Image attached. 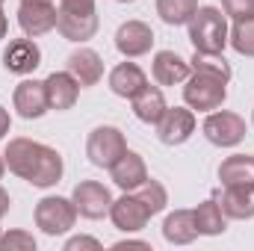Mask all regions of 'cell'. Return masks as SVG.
Instances as JSON below:
<instances>
[{"label":"cell","mask_w":254,"mask_h":251,"mask_svg":"<svg viewBox=\"0 0 254 251\" xmlns=\"http://www.w3.org/2000/svg\"><path fill=\"white\" fill-rule=\"evenodd\" d=\"M36 228H42V234L48 237H63L74 228L77 222V207L71 198H63V195H48L36 204Z\"/></svg>","instance_id":"4"},{"label":"cell","mask_w":254,"mask_h":251,"mask_svg":"<svg viewBox=\"0 0 254 251\" xmlns=\"http://www.w3.org/2000/svg\"><path fill=\"white\" fill-rule=\"evenodd\" d=\"M3 172H6V160H3V154H0V178H3Z\"/></svg>","instance_id":"37"},{"label":"cell","mask_w":254,"mask_h":251,"mask_svg":"<svg viewBox=\"0 0 254 251\" xmlns=\"http://www.w3.org/2000/svg\"><path fill=\"white\" fill-rule=\"evenodd\" d=\"M77 249L101 251V243H98V240H92V237H74V240H68V243H65V251H77Z\"/></svg>","instance_id":"31"},{"label":"cell","mask_w":254,"mask_h":251,"mask_svg":"<svg viewBox=\"0 0 254 251\" xmlns=\"http://www.w3.org/2000/svg\"><path fill=\"white\" fill-rule=\"evenodd\" d=\"M231 30H228V15L216 6H198V12L190 21V42L201 54H222L228 48Z\"/></svg>","instance_id":"2"},{"label":"cell","mask_w":254,"mask_h":251,"mask_svg":"<svg viewBox=\"0 0 254 251\" xmlns=\"http://www.w3.org/2000/svg\"><path fill=\"white\" fill-rule=\"evenodd\" d=\"M42 65V51L39 45L27 36V39H12L9 48L3 51V68L9 74H33L36 68Z\"/></svg>","instance_id":"13"},{"label":"cell","mask_w":254,"mask_h":251,"mask_svg":"<svg viewBox=\"0 0 254 251\" xmlns=\"http://www.w3.org/2000/svg\"><path fill=\"white\" fill-rule=\"evenodd\" d=\"M6 33H9V21H6V15L0 9V39H6Z\"/></svg>","instance_id":"36"},{"label":"cell","mask_w":254,"mask_h":251,"mask_svg":"<svg viewBox=\"0 0 254 251\" xmlns=\"http://www.w3.org/2000/svg\"><path fill=\"white\" fill-rule=\"evenodd\" d=\"M201 133L216 148H234L246 139V119L237 116V113H228V110H213L204 119Z\"/></svg>","instance_id":"6"},{"label":"cell","mask_w":254,"mask_h":251,"mask_svg":"<svg viewBox=\"0 0 254 251\" xmlns=\"http://www.w3.org/2000/svg\"><path fill=\"white\" fill-rule=\"evenodd\" d=\"M57 30L68 42H89L98 33V15L95 12H68L57 9Z\"/></svg>","instance_id":"17"},{"label":"cell","mask_w":254,"mask_h":251,"mask_svg":"<svg viewBox=\"0 0 254 251\" xmlns=\"http://www.w3.org/2000/svg\"><path fill=\"white\" fill-rule=\"evenodd\" d=\"M18 24H21L24 36H30V39H39V36L57 30V6H54V0H21Z\"/></svg>","instance_id":"8"},{"label":"cell","mask_w":254,"mask_h":251,"mask_svg":"<svg viewBox=\"0 0 254 251\" xmlns=\"http://www.w3.org/2000/svg\"><path fill=\"white\" fill-rule=\"evenodd\" d=\"M228 45H231V48H234L240 57H254V18L234 21Z\"/></svg>","instance_id":"27"},{"label":"cell","mask_w":254,"mask_h":251,"mask_svg":"<svg viewBox=\"0 0 254 251\" xmlns=\"http://www.w3.org/2000/svg\"><path fill=\"white\" fill-rule=\"evenodd\" d=\"M0 234H3V231H0Z\"/></svg>","instance_id":"40"},{"label":"cell","mask_w":254,"mask_h":251,"mask_svg":"<svg viewBox=\"0 0 254 251\" xmlns=\"http://www.w3.org/2000/svg\"><path fill=\"white\" fill-rule=\"evenodd\" d=\"M45 92H48V104L51 110L57 113H65L77 104L80 98V83L68 74V71H54L45 77Z\"/></svg>","instance_id":"16"},{"label":"cell","mask_w":254,"mask_h":251,"mask_svg":"<svg viewBox=\"0 0 254 251\" xmlns=\"http://www.w3.org/2000/svg\"><path fill=\"white\" fill-rule=\"evenodd\" d=\"M219 207L228 219H254V184H243V187H225Z\"/></svg>","instance_id":"20"},{"label":"cell","mask_w":254,"mask_h":251,"mask_svg":"<svg viewBox=\"0 0 254 251\" xmlns=\"http://www.w3.org/2000/svg\"><path fill=\"white\" fill-rule=\"evenodd\" d=\"M225 98H228V83L219 80V77L192 71L190 77L184 80V101H187L190 110L213 113V110H219L225 104Z\"/></svg>","instance_id":"3"},{"label":"cell","mask_w":254,"mask_h":251,"mask_svg":"<svg viewBox=\"0 0 254 251\" xmlns=\"http://www.w3.org/2000/svg\"><path fill=\"white\" fill-rule=\"evenodd\" d=\"M9 127H12V119H9V110H6V107L0 104V139H6Z\"/></svg>","instance_id":"33"},{"label":"cell","mask_w":254,"mask_h":251,"mask_svg":"<svg viewBox=\"0 0 254 251\" xmlns=\"http://www.w3.org/2000/svg\"><path fill=\"white\" fill-rule=\"evenodd\" d=\"M125 151H127L125 133L113 125L95 127V130L89 133V139H86V157H89V163L98 166V169H113V163H116Z\"/></svg>","instance_id":"5"},{"label":"cell","mask_w":254,"mask_h":251,"mask_svg":"<svg viewBox=\"0 0 254 251\" xmlns=\"http://www.w3.org/2000/svg\"><path fill=\"white\" fill-rule=\"evenodd\" d=\"M219 181H222V187L254 184V157H246V154H231V157H225L222 166H219Z\"/></svg>","instance_id":"24"},{"label":"cell","mask_w":254,"mask_h":251,"mask_svg":"<svg viewBox=\"0 0 254 251\" xmlns=\"http://www.w3.org/2000/svg\"><path fill=\"white\" fill-rule=\"evenodd\" d=\"M110 219H113V225H116L119 231H125V234H136V231H142V228L148 225L151 210L142 204V198H139L136 192H125L122 198L113 201V207H110Z\"/></svg>","instance_id":"10"},{"label":"cell","mask_w":254,"mask_h":251,"mask_svg":"<svg viewBox=\"0 0 254 251\" xmlns=\"http://www.w3.org/2000/svg\"><path fill=\"white\" fill-rule=\"evenodd\" d=\"M252 125H254V119H252Z\"/></svg>","instance_id":"39"},{"label":"cell","mask_w":254,"mask_h":251,"mask_svg":"<svg viewBox=\"0 0 254 251\" xmlns=\"http://www.w3.org/2000/svg\"><path fill=\"white\" fill-rule=\"evenodd\" d=\"M142 86H148V77L136 63H122L110 71V89L119 98H133Z\"/></svg>","instance_id":"21"},{"label":"cell","mask_w":254,"mask_h":251,"mask_svg":"<svg viewBox=\"0 0 254 251\" xmlns=\"http://www.w3.org/2000/svg\"><path fill=\"white\" fill-rule=\"evenodd\" d=\"M71 201L77 207V216L83 219H104L110 216V207H113V192L98 184V181H80L74 192H71Z\"/></svg>","instance_id":"7"},{"label":"cell","mask_w":254,"mask_h":251,"mask_svg":"<svg viewBox=\"0 0 254 251\" xmlns=\"http://www.w3.org/2000/svg\"><path fill=\"white\" fill-rule=\"evenodd\" d=\"M60 9H68V12H95V0H60Z\"/></svg>","instance_id":"32"},{"label":"cell","mask_w":254,"mask_h":251,"mask_svg":"<svg viewBox=\"0 0 254 251\" xmlns=\"http://www.w3.org/2000/svg\"><path fill=\"white\" fill-rule=\"evenodd\" d=\"M116 48H119V54L127 57V60L145 57L154 48V30L145 21H125L116 30Z\"/></svg>","instance_id":"12"},{"label":"cell","mask_w":254,"mask_h":251,"mask_svg":"<svg viewBox=\"0 0 254 251\" xmlns=\"http://www.w3.org/2000/svg\"><path fill=\"white\" fill-rule=\"evenodd\" d=\"M0 251H36V240L27 231H9L0 234Z\"/></svg>","instance_id":"29"},{"label":"cell","mask_w":254,"mask_h":251,"mask_svg":"<svg viewBox=\"0 0 254 251\" xmlns=\"http://www.w3.org/2000/svg\"><path fill=\"white\" fill-rule=\"evenodd\" d=\"M3 160H6V169H9L15 178L33 184L36 189L57 187L60 178H63V169H65L63 157H60L57 148L42 145V142H36V139H27V136L9 139Z\"/></svg>","instance_id":"1"},{"label":"cell","mask_w":254,"mask_h":251,"mask_svg":"<svg viewBox=\"0 0 254 251\" xmlns=\"http://www.w3.org/2000/svg\"><path fill=\"white\" fill-rule=\"evenodd\" d=\"M195 125L198 122H195V113L190 107H166L163 119L154 127H157V136L163 145H184L195 133Z\"/></svg>","instance_id":"9"},{"label":"cell","mask_w":254,"mask_h":251,"mask_svg":"<svg viewBox=\"0 0 254 251\" xmlns=\"http://www.w3.org/2000/svg\"><path fill=\"white\" fill-rule=\"evenodd\" d=\"M195 12H198V0H157V15H160L169 27H184V24H190Z\"/></svg>","instance_id":"25"},{"label":"cell","mask_w":254,"mask_h":251,"mask_svg":"<svg viewBox=\"0 0 254 251\" xmlns=\"http://www.w3.org/2000/svg\"><path fill=\"white\" fill-rule=\"evenodd\" d=\"M190 68L192 71H198V74H210V77H219V80H231V65L228 60L222 57V54H201V51H195V57L190 60Z\"/></svg>","instance_id":"26"},{"label":"cell","mask_w":254,"mask_h":251,"mask_svg":"<svg viewBox=\"0 0 254 251\" xmlns=\"http://www.w3.org/2000/svg\"><path fill=\"white\" fill-rule=\"evenodd\" d=\"M0 3H3V0H0Z\"/></svg>","instance_id":"41"},{"label":"cell","mask_w":254,"mask_h":251,"mask_svg":"<svg viewBox=\"0 0 254 251\" xmlns=\"http://www.w3.org/2000/svg\"><path fill=\"white\" fill-rule=\"evenodd\" d=\"M110 175H113V184H116L119 189L133 192L136 187H142V184L148 181V166H145V160H142L136 151H130V148H127L125 154L113 163Z\"/></svg>","instance_id":"15"},{"label":"cell","mask_w":254,"mask_h":251,"mask_svg":"<svg viewBox=\"0 0 254 251\" xmlns=\"http://www.w3.org/2000/svg\"><path fill=\"white\" fill-rule=\"evenodd\" d=\"M116 3H136V0H116Z\"/></svg>","instance_id":"38"},{"label":"cell","mask_w":254,"mask_h":251,"mask_svg":"<svg viewBox=\"0 0 254 251\" xmlns=\"http://www.w3.org/2000/svg\"><path fill=\"white\" fill-rule=\"evenodd\" d=\"M192 216H195L198 237H219V234H225V231H228V216L222 213V207H219V201H216V198L201 201V204L192 210Z\"/></svg>","instance_id":"22"},{"label":"cell","mask_w":254,"mask_h":251,"mask_svg":"<svg viewBox=\"0 0 254 251\" xmlns=\"http://www.w3.org/2000/svg\"><path fill=\"white\" fill-rule=\"evenodd\" d=\"M133 192L142 198V204L151 210V216L163 213V210H166V204H169V192H166V187H163L160 181H151V178H148L142 187H136Z\"/></svg>","instance_id":"28"},{"label":"cell","mask_w":254,"mask_h":251,"mask_svg":"<svg viewBox=\"0 0 254 251\" xmlns=\"http://www.w3.org/2000/svg\"><path fill=\"white\" fill-rule=\"evenodd\" d=\"M113 249H151V246H148V243H133V240H125V243H116V246H113Z\"/></svg>","instance_id":"35"},{"label":"cell","mask_w":254,"mask_h":251,"mask_svg":"<svg viewBox=\"0 0 254 251\" xmlns=\"http://www.w3.org/2000/svg\"><path fill=\"white\" fill-rule=\"evenodd\" d=\"M65 65H68L65 71L80 83V89L98 86L101 77H104V60H101V54H95L92 48H80V51H74Z\"/></svg>","instance_id":"14"},{"label":"cell","mask_w":254,"mask_h":251,"mask_svg":"<svg viewBox=\"0 0 254 251\" xmlns=\"http://www.w3.org/2000/svg\"><path fill=\"white\" fill-rule=\"evenodd\" d=\"M163 237L172 246H190L192 240L198 237L192 210H175V213H169L166 222H163Z\"/></svg>","instance_id":"23"},{"label":"cell","mask_w":254,"mask_h":251,"mask_svg":"<svg viewBox=\"0 0 254 251\" xmlns=\"http://www.w3.org/2000/svg\"><path fill=\"white\" fill-rule=\"evenodd\" d=\"M190 74H192V68L181 54H175V51L154 54V80L160 86H181Z\"/></svg>","instance_id":"19"},{"label":"cell","mask_w":254,"mask_h":251,"mask_svg":"<svg viewBox=\"0 0 254 251\" xmlns=\"http://www.w3.org/2000/svg\"><path fill=\"white\" fill-rule=\"evenodd\" d=\"M12 104L18 110L21 119L33 122V119H42L51 104H48V92H45V80H21L15 86V95H12Z\"/></svg>","instance_id":"11"},{"label":"cell","mask_w":254,"mask_h":251,"mask_svg":"<svg viewBox=\"0 0 254 251\" xmlns=\"http://www.w3.org/2000/svg\"><path fill=\"white\" fill-rule=\"evenodd\" d=\"M9 207H12V198H9V192H6V189L0 187V219L9 213Z\"/></svg>","instance_id":"34"},{"label":"cell","mask_w":254,"mask_h":251,"mask_svg":"<svg viewBox=\"0 0 254 251\" xmlns=\"http://www.w3.org/2000/svg\"><path fill=\"white\" fill-rule=\"evenodd\" d=\"M130 104H133V116H136L139 122H145V125H157V122L163 119L166 107H169L160 86H142V89L130 98Z\"/></svg>","instance_id":"18"},{"label":"cell","mask_w":254,"mask_h":251,"mask_svg":"<svg viewBox=\"0 0 254 251\" xmlns=\"http://www.w3.org/2000/svg\"><path fill=\"white\" fill-rule=\"evenodd\" d=\"M222 12L234 21L254 18V0H222Z\"/></svg>","instance_id":"30"}]
</instances>
